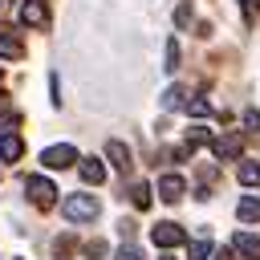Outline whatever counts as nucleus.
<instances>
[{"mask_svg":"<svg viewBox=\"0 0 260 260\" xmlns=\"http://www.w3.org/2000/svg\"><path fill=\"white\" fill-rule=\"evenodd\" d=\"M61 211H65V219H69V223H93L102 207H98V199H93V195H69V199L61 203Z\"/></svg>","mask_w":260,"mask_h":260,"instance_id":"nucleus-1","label":"nucleus"},{"mask_svg":"<svg viewBox=\"0 0 260 260\" xmlns=\"http://www.w3.org/2000/svg\"><path fill=\"white\" fill-rule=\"evenodd\" d=\"M24 191H28V203L41 207V211H49V207L57 203V187H53V179H45V175H32V179L24 183Z\"/></svg>","mask_w":260,"mask_h":260,"instance_id":"nucleus-2","label":"nucleus"},{"mask_svg":"<svg viewBox=\"0 0 260 260\" xmlns=\"http://www.w3.org/2000/svg\"><path fill=\"white\" fill-rule=\"evenodd\" d=\"M41 162H45L49 171H65V167H73V162H81V158H77V150H73L69 142H57V146H45V150H41Z\"/></svg>","mask_w":260,"mask_h":260,"instance_id":"nucleus-3","label":"nucleus"},{"mask_svg":"<svg viewBox=\"0 0 260 260\" xmlns=\"http://www.w3.org/2000/svg\"><path fill=\"white\" fill-rule=\"evenodd\" d=\"M240 146H244V138H240V134H219V138H211V154H215L219 162L240 158Z\"/></svg>","mask_w":260,"mask_h":260,"instance_id":"nucleus-4","label":"nucleus"},{"mask_svg":"<svg viewBox=\"0 0 260 260\" xmlns=\"http://www.w3.org/2000/svg\"><path fill=\"white\" fill-rule=\"evenodd\" d=\"M183 191H187V179H183V175H162V179H158V199L179 203V199H183Z\"/></svg>","mask_w":260,"mask_h":260,"instance_id":"nucleus-5","label":"nucleus"},{"mask_svg":"<svg viewBox=\"0 0 260 260\" xmlns=\"http://www.w3.org/2000/svg\"><path fill=\"white\" fill-rule=\"evenodd\" d=\"M150 240H154L158 248H175V244H183L187 236H183V228H179V223H154Z\"/></svg>","mask_w":260,"mask_h":260,"instance_id":"nucleus-6","label":"nucleus"},{"mask_svg":"<svg viewBox=\"0 0 260 260\" xmlns=\"http://www.w3.org/2000/svg\"><path fill=\"white\" fill-rule=\"evenodd\" d=\"M20 24H28V28H45V24H49L45 4H41V0H24V8H20Z\"/></svg>","mask_w":260,"mask_h":260,"instance_id":"nucleus-7","label":"nucleus"},{"mask_svg":"<svg viewBox=\"0 0 260 260\" xmlns=\"http://www.w3.org/2000/svg\"><path fill=\"white\" fill-rule=\"evenodd\" d=\"M20 154H24V142H20V134H12V126H8V130L0 134V158H4V162H16Z\"/></svg>","mask_w":260,"mask_h":260,"instance_id":"nucleus-8","label":"nucleus"},{"mask_svg":"<svg viewBox=\"0 0 260 260\" xmlns=\"http://www.w3.org/2000/svg\"><path fill=\"white\" fill-rule=\"evenodd\" d=\"M232 248H236L244 260H260V236H252V232H236Z\"/></svg>","mask_w":260,"mask_h":260,"instance_id":"nucleus-9","label":"nucleus"},{"mask_svg":"<svg viewBox=\"0 0 260 260\" xmlns=\"http://www.w3.org/2000/svg\"><path fill=\"white\" fill-rule=\"evenodd\" d=\"M106 158H110V162H114L122 175L134 167V162H130V150H126V142H118V138H110V142H106Z\"/></svg>","mask_w":260,"mask_h":260,"instance_id":"nucleus-10","label":"nucleus"},{"mask_svg":"<svg viewBox=\"0 0 260 260\" xmlns=\"http://www.w3.org/2000/svg\"><path fill=\"white\" fill-rule=\"evenodd\" d=\"M81 179L98 187V183L106 179V167H102V158H81Z\"/></svg>","mask_w":260,"mask_h":260,"instance_id":"nucleus-11","label":"nucleus"},{"mask_svg":"<svg viewBox=\"0 0 260 260\" xmlns=\"http://www.w3.org/2000/svg\"><path fill=\"white\" fill-rule=\"evenodd\" d=\"M236 215H240L244 223H256V219H260V199L244 195V199H240V207H236Z\"/></svg>","mask_w":260,"mask_h":260,"instance_id":"nucleus-12","label":"nucleus"},{"mask_svg":"<svg viewBox=\"0 0 260 260\" xmlns=\"http://www.w3.org/2000/svg\"><path fill=\"white\" fill-rule=\"evenodd\" d=\"M130 203H134L138 211H146V207H150V183H134V187H130Z\"/></svg>","mask_w":260,"mask_h":260,"instance_id":"nucleus-13","label":"nucleus"},{"mask_svg":"<svg viewBox=\"0 0 260 260\" xmlns=\"http://www.w3.org/2000/svg\"><path fill=\"white\" fill-rule=\"evenodd\" d=\"M0 57H8V61H20V57H24V45H20L16 37H0Z\"/></svg>","mask_w":260,"mask_h":260,"instance_id":"nucleus-14","label":"nucleus"},{"mask_svg":"<svg viewBox=\"0 0 260 260\" xmlns=\"http://www.w3.org/2000/svg\"><path fill=\"white\" fill-rule=\"evenodd\" d=\"M240 183L244 187H260V162H240Z\"/></svg>","mask_w":260,"mask_h":260,"instance_id":"nucleus-15","label":"nucleus"},{"mask_svg":"<svg viewBox=\"0 0 260 260\" xmlns=\"http://www.w3.org/2000/svg\"><path fill=\"white\" fill-rule=\"evenodd\" d=\"M207 256H211V240H207V236L195 240V244L187 248V260H207Z\"/></svg>","mask_w":260,"mask_h":260,"instance_id":"nucleus-16","label":"nucleus"},{"mask_svg":"<svg viewBox=\"0 0 260 260\" xmlns=\"http://www.w3.org/2000/svg\"><path fill=\"white\" fill-rule=\"evenodd\" d=\"M162 69H167V73H175V69H179V41H175V37L167 41V65H162Z\"/></svg>","mask_w":260,"mask_h":260,"instance_id":"nucleus-17","label":"nucleus"},{"mask_svg":"<svg viewBox=\"0 0 260 260\" xmlns=\"http://www.w3.org/2000/svg\"><path fill=\"white\" fill-rule=\"evenodd\" d=\"M179 106H183V89H179V85H171V89L162 93V110H179Z\"/></svg>","mask_w":260,"mask_h":260,"instance_id":"nucleus-18","label":"nucleus"},{"mask_svg":"<svg viewBox=\"0 0 260 260\" xmlns=\"http://www.w3.org/2000/svg\"><path fill=\"white\" fill-rule=\"evenodd\" d=\"M187 114H191V118H207V114H211V102H203V98H191V102H187Z\"/></svg>","mask_w":260,"mask_h":260,"instance_id":"nucleus-19","label":"nucleus"},{"mask_svg":"<svg viewBox=\"0 0 260 260\" xmlns=\"http://www.w3.org/2000/svg\"><path fill=\"white\" fill-rule=\"evenodd\" d=\"M187 142H191V146H199V142H211V130H207V126H191V130H187Z\"/></svg>","mask_w":260,"mask_h":260,"instance_id":"nucleus-20","label":"nucleus"},{"mask_svg":"<svg viewBox=\"0 0 260 260\" xmlns=\"http://www.w3.org/2000/svg\"><path fill=\"white\" fill-rule=\"evenodd\" d=\"M175 24H179V28H183V24H191V4H187V0L175 8Z\"/></svg>","mask_w":260,"mask_h":260,"instance_id":"nucleus-21","label":"nucleus"},{"mask_svg":"<svg viewBox=\"0 0 260 260\" xmlns=\"http://www.w3.org/2000/svg\"><path fill=\"white\" fill-rule=\"evenodd\" d=\"M118 260H142V252H138L134 244H122V248H118Z\"/></svg>","mask_w":260,"mask_h":260,"instance_id":"nucleus-22","label":"nucleus"},{"mask_svg":"<svg viewBox=\"0 0 260 260\" xmlns=\"http://www.w3.org/2000/svg\"><path fill=\"white\" fill-rule=\"evenodd\" d=\"M244 126L248 130H260V110H244Z\"/></svg>","mask_w":260,"mask_h":260,"instance_id":"nucleus-23","label":"nucleus"},{"mask_svg":"<svg viewBox=\"0 0 260 260\" xmlns=\"http://www.w3.org/2000/svg\"><path fill=\"white\" fill-rule=\"evenodd\" d=\"M102 252H106V244H102V240H93V244H85V256H102Z\"/></svg>","mask_w":260,"mask_h":260,"instance_id":"nucleus-24","label":"nucleus"},{"mask_svg":"<svg viewBox=\"0 0 260 260\" xmlns=\"http://www.w3.org/2000/svg\"><path fill=\"white\" fill-rule=\"evenodd\" d=\"M256 12H260V0H244V16H248V20H252V16H256Z\"/></svg>","mask_w":260,"mask_h":260,"instance_id":"nucleus-25","label":"nucleus"},{"mask_svg":"<svg viewBox=\"0 0 260 260\" xmlns=\"http://www.w3.org/2000/svg\"><path fill=\"white\" fill-rule=\"evenodd\" d=\"M8 106H12V98H8V93H0V114H4Z\"/></svg>","mask_w":260,"mask_h":260,"instance_id":"nucleus-26","label":"nucleus"},{"mask_svg":"<svg viewBox=\"0 0 260 260\" xmlns=\"http://www.w3.org/2000/svg\"><path fill=\"white\" fill-rule=\"evenodd\" d=\"M215 260H232V252H219V256H215Z\"/></svg>","mask_w":260,"mask_h":260,"instance_id":"nucleus-27","label":"nucleus"}]
</instances>
